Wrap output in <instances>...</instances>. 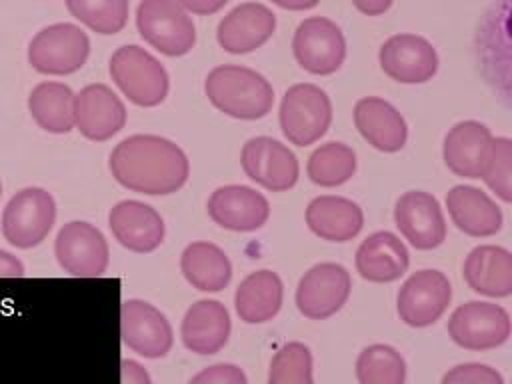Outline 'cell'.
Here are the masks:
<instances>
[{
    "mask_svg": "<svg viewBox=\"0 0 512 384\" xmlns=\"http://www.w3.org/2000/svg\"><path fill=\"white\" fill-rule=\"evenodd\" d=\"M110 172L132 192L164 196L180 190L190 174L184 150L154 134L124 138L110 154Z\"/></svg>",
    "mask_w": 512,
    "mask_h": 384,
    "instance_id": "cell-1",
    "label": "cell"
},
{
    "mask_svg": "<svg viewBox=\"0 0 512 384\" xmlns=\"http://www.w3.org/2000/svg\"><path fill=\"white\" fill-rule=\"evenodd\" d=\"M204 90L208 100L220 112L238 120L264 118L274 104V90L270 82L246 66H216L208 72Z\"/></svg>",
    "mask_w": 512,
    "mask_h": 384,
    "instance_id": "cell-2",
    "label": "cell"
},
{
    "mask_svg": "<svg viewBox=\"0 0 512 384\" xmlns=\"http://www.w3.org/2000/svg\"><path fill=\"white\" fill-rule=\"evenodd\" d=\"M110 76L122 94L136 106L164 102L170 82L166 68L140 46H122L110 58Z\"/></svg>",
    "mask_w": 512,
    "mask_h": 384,
    "instance_id": "cell-3",
    "label": "cell"
},
{
    "mask_svg": "<svg viewBox=\"0 0 512 384\" xmlns=\"http://www.w3.org/2000/svg\"><path fill=\"white\" fill-rule=\"evenodd\" d=\"M332 122V102L316 84L290 86L280 102V128L288 142L310 146L320 140Z\"/></svg>",
    "mask_w": 512,
    "mask_h": 384,
    "instance_id": "cell-4",
    "label": "cell"
},
{
    "mask_svg": "<svg viewBox=\"0 0 512 384\" xmlns=\"http://www.w3.org/2000/svg\"><path fill=\"white\" fill-rule=\"evenodd\" d=\"M136 26L144 42L166 56H184L196 42L194 22L176 0H142Z\"/></svg>",
    "mask_w": 512,
    "mask_h": 384,
    "instance_id": "cell-5",
    "label": "cell"
},
{
    "mask_svg": "<svg viewBox=\"0 0 512 384\" xmlns=\"http://www.w3.org/2000/svg\"><path fill=\"white\" fill-rule=\"evenodd\" d=\"M56 220V202L44 188L18 190L2 212V236L16 248L38 246L52 230Z\"/></svg>",
    "mask_w": 512,
    "mask_h": 384,
    "instance_id": "cell-6",
    "label": "cell"
},
{
    "mask_svg": "<svg viewBox=\"0 0 512 384\" xmlns=\"http://www.w3.org/2000/svg\"><path fill=\"white\" fill-rule=\"evenodd\" d=\"M90 56L86 32L68 22L42 28L28 46V62L40 74L66 76L80 70Z\"/></svg>",
    "mask_w": 512,
    "mask_h": 384,
    "instance_id": "cell-7",
    "label": "cell"
},
{
    "mask_svg": "<svg viewBox=\"0 0 512 384\" xmlns=\"http://www.w3.org/2000/svg\"><path fill=\"white\" fill-rule=\"evenodd\" d=\"M54 256L60 268L76 278H98L108 268V242L104 234L88 222L64 224L54 240Z\"/></svg>",
    "mask_w": 512,
    "mask_h": 384,
    "instance_id": "cell-8",
    "label": "cell"
},
{
    "mask_svg": "<svg viewBox=\"0 0 512 384\" xmlns=\"http://www.w3.org/2000/svg\"><path fill=\"white\" fill-rule=\"evenodd\" d=\"M292 52L306 72L326 76L342 66L346 58V40L336 22L312 16L298 24L292 38Z\"/></svg>",
    "mask_w": 512,
    "mask_h": 384,
    "instance_id": "cell-9",
    "label": "cell"
},
{
    "mask_svg": "<svg viewBox=\"0 0 512 384\" xmlns=\"http://www.w3.org/2000/svg\"><path fill=\"white\" fill-rule=\"evenodd\" d=\"M448 334L454 344L466 350L498 348L510 336V316L498 304L472 300L452 312Z\"/></svg>",
    "mask_w": 512,
    "mask_h": 384,
    "instance_id": "cell-10",
    "label": "cell"
},
{
    "mask_svg": "<svg viewBox=\"0 0 512 384\" xmlns=\"http://www.w3.org/2000/svg\"><path fill=\"white\" fill-rule=\"evenodd\" d=\"M350 288L352 280L344 266L336 262H320L300 278L296 306L306 318L324 320L346 304Z\"/></svg>",
    "mask_w": 512,
    "mask_h": 384,
    "instance_id": "cell-11",
    "label": "cell"
},
{
    "mask_svg": "<svg viewBox=\"0 0 512 384\" xmlns=\"http://www.w3.org/2000/svg\"><path fill=\"white\" fill-rule=\"evenodd\" d=\"M240 164L250 180L272 192L290 190L300 172L294 152L268 136L250 138L242 148Z\"/></svg>",
    "mask_w": 512,
    "mask_h": 384,
    "instance_id": "cell-12",
    "label": "cell"
},
{
    "mask_svg": "<svg viewBox=\"0 0 512 384\" xmlns=\"http://www.w3.org/2000/svg\"><path fill=\"white\" fill-rule=\"evenodd\" d=\"M450 298L452 286L442 272L418 270L398 292L400 320L412 328L430 326L444 314Z\"/></svg>",
    "mask_w": 512,
    "mask_h": 384,
    "instance_id": "cell-13",
    "label": "cell"
},
{
    "mask_svg": "<svg viewBox=\"0 0 512 384\" xmlns=\"http://www.w3.org/2000/svg\"><path fill=\"white\" fill-rule=\"evenodd\" d=\"M122 342L144 358H162L172 348V326L144 300H124L120 308Z\"/></svg>",
    "mask_w": 512,
    "mask_h": 384,
    "instance_id": "cell-14",
    "label": "cell"
},
{
    "mask_svg": "<svg viewBox=\"0 0 512 384\" xmlns=\"http://www.w3.org/2000/svg\"><path fill=\"white\" fill-rule=\"evenodd\" d=\"M380 68L400 84H422L438 70L434 46L418 34H396L380 46Z\"/></svg>",
    "mask_w": 512,
    "mask_h": 384,
    "instance_id": "cell-15",
    "label": "cell"
},
{
    "mask_svg": "<svg viewBox=\"0 0 512 384\" xmlns=\"http://www.w3.org/2000/svg\"><path fill=\"white\" fill-rule=\"evenodd\" d=\"M400 234L416 250H432L446 240V220L438 200L422 190L402 194L394 208Z\"/></svg>",
    "mask_w": 512,
    "mask_h": 384,
    "instance_id": "cell-16",
    "label": "cell"
},
{
    "mask_svg": "<svg viewBox=\"0 0 512 384\" xmlns=\"http://www.w3.org/2000/svg\"><path fill=\"white\" fill-rule=\"evenodd\" d=\"M126 124L124 102L106 84H88L74 94V126L94 142H104Z\"/></svg>",
    "mask_w": 512,
    "mask_h": 384,
    "instance_id": "cell-17",
    "label": "cell"
},
{
    "mask_svg": "<svg viewBox=\"0 0 512 384\" xmlns=\"http://www.w3.org/2000/svg\"><path fill=\"white\" fill-rule=\"evenodd\" d=\"M208 216L226 230L252 232L266 224L270 204L250 186L228 184L216 188L208 198Z\"/></svg>",
    "mask_w": 512,
    "mask_h": 384,
    "instance_id": "cell-18",
    "label": "cell"
},
{
    "mask_svg": "<svg viewBox=\"0 0 512 384\" xmlns=\"http://www.w3.org/2000/svg\"><path fill=\"white\" fill-rule=\"evenodd\" d=\"M276 30L274 12L258 2H244L232 8L218 24V44L230 54H246L260 48Z\"/></svg>",
    "mask_w": 512,
    "mask_h": 384,
    "instance_id": "cell-19",
    "label": "cell"
},
{
    "mask_svg": "<svg viewBox=\"0 0 512 384\" xmlns=\"http://www.w3.org/2000/svg\"><path fill=\"white\" fill-rule=\"evenodd\" d=\"M108 226L124 248L138 254L156 250L164 240L162 216L152 206L138 200H122L112 206Z\"/></svg>",
    "mask_w": 512,
    "mask_h": 384,
    "instance_id": "cell-20",
    "label": "cell"
},
{
    "mask_svg": "<svg viewBox=\"0 0 512 384\" xmlns=\"http://www.w3.org/2000/svg\"><path fill=\"white\" fill-rule=\"evenodd\" d=\"M490 148V130L476 120H464L448 130L442 156L448 170H452L456 176L480 178L488 162Z\"/></svg>",
    "mask_w": 512,
    "mask_h": 384,
    "instance_id": "cell-21",
    "label": "cell"
},
{
    "mask_svg": "<svg viewBox=\"0 0 512 384\" xmlns=\"http://www.w3.org/2000/svg\"><path fill=\"white\" fill-rule=\"evenodd\" d=\"M354 124L362 138L380 152H398L408 138L402 114L384 98H360L354 106Z\"/></svg>",
    "mask_w": 512,
    "mask_h": 384,
    "instance_id": "cell-22",
    "label": "cell"
},
{
    "mask_svg": "<svg viewBox=\"0 0 512 384\" xmlns=\"http://www.w3.org/2000/svg\"><path fill=\"white\" fill-rule=\"evenodd\" d=\"M180 336L190 352L202 356L220 352L230 336L228 310L218 300L194 302L182 318Z\"/></svg>",
    "mask_w": 512,
    "mask_h": 384,
    "instance_id": "cell-23",
    "label": "cell"
},
{
    "mask_svg": "<svg viewBox=\"0 0 512 384\" xmlns=\"http://www.w3.org/2000/svg\"><path fill=\"white\" fill-rule=\"evenodd\" d=\"M446 208L456 228L468 236L484 238L502 228V210L480 188L466 184L450 188L446 194Z\"/></svg>",
    "mask_w": 512,
    "mask_h": 384,
    "instance_id": "cell-24",
    "label": "cell"
},
{
    "mask_svg": "<svg viewBox=\"0 0 512 384\" xmlns=\"http://www.w3.org/2000/svg\"><path fill=\"white\" fill-rule=\"evenodd\" d=\"M410 264L404 242L392 232L370 234L356 250V270L368 282H394Z\"/></svg>",
    "mask_w": 512,
    "mask_h": 384,
    "instance_id": "cell-25",
    "label": "cell"
},
{
    "mask_svg": "<svg viewBox=\"0 0 512 384\" xmlns=\"http://www.w3.org/2000/svg\"><path fill=\"white\" fill-rule=\"evenodd\" d=\"M466 284L484 296L504 298L512 294V254L494 244L476 246L464 260Z\"/></svg>",
    "mask_w": 512,
    "mask_h": 384,
    "instance_id": "cell-26",
    "label": "cell"
},
{
    "mask_svg": "<svg viewBox=\"0 0 512 384\" xmlns=\"http://www.w3.org/2000/svg\"><path fill=\"white\" fill-rule=\"evenodd\" d=\"M308 228L328 242L352 240L364 224L362 208L342 196H318L306 208Z\"/></svg>",
    "mask_w": 512,
    "mask_h": 384,
    "instance_id": "cell-27",
    "label": "cell"
},
{
    "mask_svg": "<svg viewBox=\"0 0 512 384\" xmlns=\"http://www.w3.org/2000/svg\"><path fill=\"white\" fill-rule=\"evenodd\" d=\"M284 286L276 272L256 270L248 274L236 288V314L246 324H262L272 320L282 306Z\"/></svg>",
    "mask_w": 512,
    "mask_h": 384,
    "instance_id": "cell-28",
    "label": "cell"
},
{
    "mask_svg": "<svg viewBox=\"0 0 512 384\" xmlns=\"http://www.w3.org/2000/svg\"><path fill=\"white\" fill-rule=\"evenodd\" d=\"M180 270L200 292H220L232 278L228 256L212 242L188 244L180 256Z\"/></svg>",
    "mask_w": 512,
    "mask_h": 384,
    "instance_id": "cell-29",
    "label": "cell"
},
{
    "mask_svg": "<svg viewBox=\"0 0 512 384\" xmlns=\"http://www.w3.org/2000/svg\"><path fill=\"white\" fill-rule=\"evenodd\" d=\"M34 122L50 134H66L74 128V92L62 82H40L28 96Z\"/></svg>",
    "mask_w": 512,
    "mask_h": 384,
    "instance_id": "cell-30",
    "label": "cell"
},
{
    "mask_svg": "<svg viewBox=\"0 0 512 384\" xmlns=\"http://www.w3.org/2000/svg\"><path fill=\"white\" fill-rule=\"evenodd\" d=\"M306 172L308 178L318 186H340L356 172V154L344 142H326L310 154Z\"/></svg>",
    "mask_w": 512,
    "mask_h": 384,
    "instance_id": "cell-31",
    "label": "cell"
},
{
    "mask_svg": "<svg viewBox=\"0 0 512 384\" xmlns=\"http://www.w3.org/2000/svg\"><path fill=\"white\" fill-rule=\"evenodd\" d=\"M356 378L360 384H402L406 380L404 358L388 344H372L356 360Z\"/></svg>",
    "mask_w": 512,
    "mask_h": 384,
    "instance_id": "cell-32",
    "label": "cell"
},
{
    "mask_svg": "<svg viewBox=\"0 0 512 384\" xmlns=\"http://www.w3.org/2000/svg\"><path fill=\"white\" fill-rule=\"evenodd\" d=\"M68 12L96 34H116L128 22V0H64Z\"/></svg>",
    "mask_w": 512,
    "mask_h": 384,
    "instance_id": "cell-33",
    "label": "cell"
},
{
    "mask_svg": "<svg viewBox=\"0 0 512 384\" xmlns=\"http://www.w3.org/2000/svg\"><path fill=\"white\" fill-rule=\"evenodd\" d=\"M312 354L302 342L284 344L270 362V384H312Z\"/></svg>",
    "mask_w": 512,
    "mask_h": 384,
    "instance_id": "cell-34",
    "label": "cell"
},
{
    "mask_svg": "<svg viewBox=\"0 0 512 384\" xmlns=\"http://www.w3.org/2000/svg\"><path fill=\"white\" fill-rule=\"evenodd\" d=\"M486 186L504 202L512 200V142L510 138H492V148L480 176Z\"/></svg>",
    "mask_w": 512,
    "mask_h": 384,
    "instance_id": "cell-35",
    "label": "cell"
},
{
    "mask_svg": "<svg viewBox=\"0 0 512 384\" xmlns=\"http://www.w3.org/2000/svg\"><path fill=\"white\" fill-rule=\"evenodd\" d=\"M502 376L486 364H460L442 376V384H502Z\"/></svg>",
    "mask_w": 512,
    "mask_h": 384,
    "instance_id": "cell-36",
    "label": "cell"
},
{
    "mask_svg": "<svg viewBox=\"0 0 512 384\" xmlns=\"http://www.w3.org/2000/svg\"><path fill=\"white\" fill-rule=\"evenodd\" d=\"M190 382L194 384H246V376L240 368L232 364H216L200 374L192 376Z\"/></svg>",
    "mask_w": 512,
    "mask_h": 384,
    "instance_id": "cell-37",
    "label": "cell"
},
{
    "mask_svg": "<svg viewBox=\"0 0 512 384\" xmlns=\"http://www.w3.org/2000/svg\"><path fill=\"white\" fill-rule=\"evenodd\" d=\"M120 368H122V382L124 384H150V376L146 374V370L138 362L122 360Z\"/></svg>",
    "mask_w": 512,
    "mask_h": 384,
    "instance_id": "cell-38",
    "label": "cell"
},
{
    "mask_svg": "<svg viewBox=\"0 0 512 384\" xmlns=\"http://www.w3.org/2000/svg\"><path fill=\"white\" fill-rule=\"evenodd\" d=\"M186 12H192V14H214L218 12L220 8H224V4L228 0H176Z\"/></svg>",
    "mask_w": 512,
    "mask_h": 384,
    "instance_id": "cell-39",
    "label": "cell"
},
{
    "mask_svg": "<svg viewBox=\"0 0 512 384\" xmlns=\"http://www.w3.org/2000/svg\"><path fill=\"white\" fill-rule=\"evenodd\" d=\"M24 264L10 252L0 250V278H22Z\"/></svg>",
    "mask_w": 512,
    "mask_h": 384,
    "instance_id": "cell-40",
    "label": "cell"
},
{
    "mask_svg": "<svg viewBox=\"0 0 512 384\" xmlns=\"http://www.w3.org/2000/svg\"><path fill=\"white\" fill-rule=\"evenodd\" d=\"M394 0H352L356 10H360L366 16H380L384 14Z\"/></svg>",
    "mask_w": 512,
    "mask_h": 384,
    "instance_id": "cell-41",
    "label": "cell"
},
{
    "mask_svg": "<svg viewBox=\"0 0 512 384\" xmlns=\"http://www.w3.org/2000/svg\"><path fill=\"white\" fill-rule=\"evenodd\" d=\"M272 2L284 10H310L318 6L320 0H272Z\"/></svg>",
    "mask_w": 512,
    "mask_h": 384,
    "instance_id": "cell-42",
    "label": "cell"
},
{
    "mask_svg": "<svg viewBox=\"0 0 512 384\" xmlns=\"http://www.w3.org/2000/svg\"><path fill=\"white\" fill-rule=\"evenodd\" d=\"M0 196H2V184H0Z\"/></svg>",
    "mask_w": 512,
    "mask_h": 384,
    "instance_id": "cell-43",
    "label": "cell"
}]
</instances>
